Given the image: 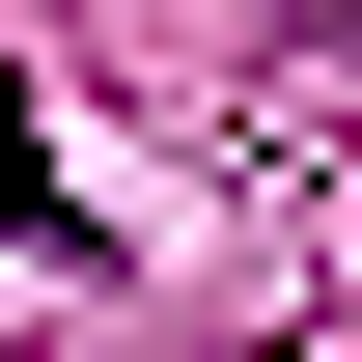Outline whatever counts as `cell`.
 I'll use <instances>...</instances> for the list:
<instances>
[{"instance_id": "obj_1", "label": "cell", "mask_w": 362, "mask_h": 362, "mask_svg": "<svg viewBox=\"0 0 362 362\" xmlns=\"http://www.w3.org/2000/svg\"><path fill=\"white\" fill-rule=\"evenodd\" d=\"M307 56H362V0H307Z\"/></svg>"}]
</instances>
